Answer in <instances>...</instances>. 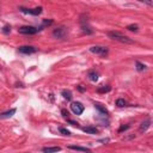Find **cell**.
Listing matches in <instances>:
<instances>
[{"label": "cell", "mask_w": 153, "mask_h": 153, "mask_svg": "<svg viewBox=\"0 0 153 153\" xmlns=\"http://www.w3.org/2000/svg\"><path fill=\"white\" fill-rule=\"evenodd\" d=\"M59 132L62 134V135H71V132L68 131V129H66V128H63V127H60V128H59Z\"/></svg>", "instance_id": "ffe728a7"}, {"label": "cell", "mask_w": 153, "mask_h": 153, "mask_svg": "<svg viewBox=\"0 0 153 153\" xmlns=\"http://www.w3.org/2000/svg\"><path fill=\"white\" fill-rule=\"evenodd\" d=\"M71 109L72 111L75 114V115H81L84 112V105L80 103V102H73V103L71 104Z\"/></svg>", "instance_id": "8992f818"}, {"label": "cell", "mask_w": 153, "mask_h": 153, "mask_svg": "<svg viewBox=\"0 0 153 153\" xmlns=\"http://www.w3.org/2000/svg\"><path fill=\"white\" fill-rule=\"evenodd\" d=\"M67 31H66V28H63V27H60V28H56L54 31H53V36L55 38H63L66 36Z\"/></svg>", "instance_id": "52a82bcc"}, {"label": "cell", "mask_w": 153, "mask_h": 153, "mask_svg": "<svg viewBox=\"0 0 153 153\" xmlns=\"http://www.w3.org/2000/svg\"><path fill=\"white\" fill-rule=\"evenodd\" d=\"M87 76H88V79H90L91 81H93V83L98 81V73H97L95 69L88 71V73H87Z\"/></svg>", "instance_id": "8fae6325"}, {"label": "cell", "mask_w": 153, "mask_h": 153, "mask_svg": "<svg viewBox=\"0 0 153 153\" xmlns=\"http://www.w3.org/2000/svg\"><path fill=\"white\" fill-rule=\"evenodd\" d=\"M37 48L34 47V46H22V47H18V52L20 54H24V55H31V54H35L37 53Z\"/></svg>", "instance_id": "3957f363"}, {"label": "cell", "mask_w": 153, "mask_h": 153, "mask_svg": "<svg viewBox=\"0 0 153 153\" xmlns=\"http://www.w3.org/2000/svg\"><path fill=\"white\" fill-rule=\"evenodd\" d=\"M68 122H69L72 126H78V123H76L75 121H73V120H68Z\"/></svg>", "instance_id": "484cf974"}, {"label": "cell", "mask_w": 153, "mask_h": 153, "mask_svg": "<svg viewBox=\"0 0 153 153\" xmlns=\"http://www.w3.org/2000/svg\"><path fill=\"white\" fill-rule=\"evenodd\" d=\"M62 97L65 98V99H67V100H71L72 99V92L71 91H68V90H63L62 91Z\"/></svg>", "instance_id": "e0dca14e"}, {"label": "cell", "mask_w": 153, "mask_h": 153, "mask_svg": "<svg viewBox=\"0 0 153 153\" xmlns=\"http://www.w3.org/2000/svg\"><path fill=\"white\" fill-rule=\"evenodd\" d=\"M126 29L129 30V31H138V30H139V25H138V24H131V25H128V27H127Z\"/></svg>", "instance_id": "d6986e66"}, {"label": "cell", "mask_w": 153, "mask_h": 153, "mask_svg": "<svg viewBox=\"0 0 153 153\" xmlns=\"http://www.w3.org/2000/svg\"><path fill=\"white\" fill-rule=\"evenodd\" d=\"M19 10L23 12V13H27V15H32V16H38L42 13V6H37L34 8H27V7H19Z\"/></svg>", "instance_id": "277c9868"}, {"label": "cell", "mask_w": 153, "mask_h": 153, "mask_svg": "<svg viewBox=\"0 0 153 153\" xmlns=\"http://www.w3.org/2000/svg\"><path fill=\"white\" fill-rule=\"evenodd\" d=\"M40 31V29H37L35 27H30V25H25V27H20L18 29V32L22 35H35Z\"/></svg>", "instance_id": "7a4b0ae2"}, {"label": "cell", "mask_w": 153, "mask_h": 153, "mask_svg": "<svg viewBox=\"0 0 153 153\" xmlns=\"http://www.w3.org/2000/svg\"><path fill=\"white\" fill-rule=\"evenodd\" d=\"M151 127V119H147L146 121H144L141 124H140V128H139V131L140 132H146L148 128Z\"/></svg>", "instance_id": "7c38bea8"}, {"label": "cell", "mask_w": 153, "mask_h": 153, "mask_svg": "<svg viewBox=\"0 0 153 153\" xmlns=\"http://www.w3.org/2000/svg\"><path fill=\"white\" fill-rule=\"evenodd\" d=\"M83 132H85L86 134H97L98 133V128L97 127H93V126H87V127H84L83 128Z\"/></svg>", "instance_id": "ba28073f"}, {"label": "cell", "mask_w": 153, "mask_h": 153, "mask_svg": "<svg viewBox=\"0 0 153 153\" xmlns=\"http://www.w3.org/2000/svg\"><path fill=\"white\" fill-rule=\"evenodd\" d=\"M78 90H79L80 92H84V91H85V87H83V85H78Z\"/></svg>", "instance_id": "d4e9b609"}, {"label": "cell", "mask_w": 153, "mask_h": 153, "mask_svg": "<svg viewBox=\"0 0 153 153\" xmlns=\"http://www.w3.org/2000/svg\"><path fill=\"white\" fill-rule=\"evenodd\" d=\"M52 23H53V20H48V19H44V20H43V25H42V28H43V27H47V25H50Z\"/></svg>", "instance_id": "603a6c76"}, {"label": "cell", "mask_w": 153, "mask_h": 153, "mask_svg": "<svg viewBox=\"0 0 153 153\" xmlns=\"http://www.w3.org/2000/svg\"><path fill=\"white\" fill-rule=\"evenodd\" d=\"M69 149H74V151H79V152H85V153H91L92 151L87 147H81V146H75V145H71L68 146Z\"/></svg>", "instance_id": "30bf717a"}, {"label": "cell", "mask_w": 153, "mask_h": 153, "mask_svg": "<svg viewBox=\"0 0 153 153\" xmlns=\"http://www.w3.org/2000/svg\"><path fill=\"white\" fill-rule=\"evenodd\" d=\"M61 151V147H59V146H53V147H43L42 148V152L43 153H58V152H60Z\"/></svg>", "instance_id": "9c48e42d"}, {"label": "cell", "mask_w": 153, "mask_h": 153, "mask_svg": "<svg viewBox=\"0 0 153 153\" xmlns=\"http://www.w3.org/2000/svg\"><path fill=\"white\" fill-rule=\"evenodd\" d=\"M116 105H117V107H120V108L126 107V105H127V102H126L123 98H119V99L116 100Z\"/></svg>", "instance_id": "ac0fdd59"}, {"label": "cell", "mask_w": 153, "mask_h": 153, "mask_svg": "<svg viewBox=\"0 0 153 153\" xmlns=\"http://www.w3.org/2000/svg\"><path fill=\"white\" fill-rule=\"evenodd\" d=\"M0 68H1V66H0Z\"/></svg>", "instance_id": "4316f807"}, {"label": "cell", "mask_w": 153, "mask_h": 153, "mask_svg": "<svg viewBox=\"0 0 153 153\" xmlns=\"http://www.w3.org/2000/svg\"><path fill=\"white\" fill-rule=\"evenodd\" d=\"M90 52L100 56H107L108 55V48L107 47H100V46H93L90 48Z\"/></svg>", "instance_id": "5b68a950"}, {"label": "cell", "mask_w": 153, "mask_h": 153, "mask_svg": "<svg viewBox=\"0 0 153 153\" xmlns=\"http://www.w3.org/2000/svg\"><path fill=\"white\" fill-rule=\"evenodd\" d=\"M15 112H16V109H11V110H7L5 112H1L0 114V119H8V117L12 116V115H15Z\"/></svg>", "instance_id": "4fadbf2b"}, {"label": "cell", "mask_w": 153, "mask_h": 153, "mask_svg": "<svg viewBox=\"0 0 153 153\" xmlns=\"http://www.w3.org/2000/svg\"><path fill=\"white\" fill-rule=\"evenodd\" d=\"M129 127H131L129 124H126V126H122V127H121V128L119 129V133H122L123 131H127V129H128V128H129Z\"/></svg>", "instance_id": "44dd1931"}, {"label": "cell", "mask_w": 153, "mask_h": 153, "mask_svg": "<svg viewBox=\"0 0 153 153\" xmlns=\"http://www.w3.org/2000/svg\"><path fill=\"white\" fill-rule=\"evenodd\" d=\"M11 31V27H8V25H5V27L3 28V32L4 34H8Z\"/></svg>", "instance_id": "7402d4cb"}, {"label": "cell", "mask_w": 153, "mask_h": 153, "mask_svg": "<svg viewBox=\"0 0 153 153\" xmlns=\"http://www.w3.org/2000/svg\"><path fill=\"white\" fill-rule=\"evenodd\" d=\"M108 36L111 38V40L114 41H117V42H121V43H124V44H132L134 41L132 40V38L127 37L126 35L119 32V31H110L108 34Z\"/></svg>", "instance_id": "6da1fadb"}, {"label": "cell", "mask_w": 153, "mask_h": 153, "mask_svg": "<svg viewBox=\"0 0 153 153\" xmlns=\"http://www.w3.org/2000/svg\"><path fill=\"white\" fill-rule=\"evenodd\" d=\"M95 107H96V109H97L102 115H108V110H107L103 105H100L99 103H95Z\"/></svg>", "instance_id": "5bb4252c"}, {"label": "cell", "mask_w": 153, "mask_h": 153, "mask_svg": "<svg viewBox=\"0 0 153 153\" xmlns=\"http://www.w3.org/2000/svg\"><path fill=\"white\" fill-rule=\"evenodd\" d=\"M61 114H62V116H63V117H68V115H69L68 111H67L66 109H62V110H61Z\"/></svg>", "instance_id": "cb8c5ba5"}, {"label": "cell", "mask_w": 153, "mask_h": 153, "mask_svg": "<svg viewBox=\"0 0 153 153\" xmlns=\"http://www.w3.org/2000/svg\"><path fill=\"white\" fill-rule=\"evenodd\" d=\"M135 66H136V69H138L139 72H142V71L146 69V65H145V63H141L140 61H136V62H135Z\"/></svg>", "instance_id": "2e32d148"}, {"label": "cell", "mask_w": 153, "mask_h": 153, "mask_svg": "<svg viewBox=\"0 0 153 153\" xmlns=\"http://www.w3.org/2000/svg\"><path fill=\"white\" fill-rule=\"evenodd\" d=\"M110 90H111V87H110L109 85H103V86H100V87L97 88V92H99V93H105V92H109Z\"/></svg>", "instance_id": "9a60e30c"}]
</instances>
